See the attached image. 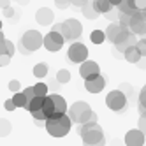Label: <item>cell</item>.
Instances as JSON below:
<instances>
[{
	"label": "cell",
	"mask_w": 146,
	"mask_h": 146,
	"mask_svg": "<svg viewBox=\"0 0 146 146\" xmlns=\"http://www.w3.org/2000/svg\"><path fill=\"white\" fill-rule=\"evenodd\" d=\"M5 39V35H4V32H2V30H0V40H4Z\"/></svg>",
	"instance_id": "obj_45"
},
{
	"label": "cell",
	"mask_w": 146,
	"mask_h": 146,
	"mask_svg": "<svg viewBox=\"0 0 146 146\" xmlns=\"http://www.w3.org/2000/svg\"><path fill=\"white\" fill-rule=\"evenodd\" d=\"M48 69H49L48 64H44V62H39V64L34 65V76L39 78V79H40V78H44V76L48 74Z\"/></svg>",
	"instance_id": "obj_21"
},
{
	"label": "cell",
	"mask_w": 146,
	"mask_h": 146,
	"mask_svg": "<svg viewBox=\"0 0 146 146\" xmlns=\"http://www.w3.org/2000/svg\"><path fill=\"white\" fill-rule=\"evenodd\" d=\"M64 42H65L64 35H62L60 32H56V30H51L48 35H44V42H42V46H44L48 51H51V53H56V51L62 49Z\"/></svg>",
	"instance_id": "obj_8"
},
{
	"label": "cell",
	"mask_w": 146,
	"mask_h": 146,
	"mask_svg": "<svg viewBox=\"0 0 146 146\" xmlns=\"http://www.w3.org/2000/svg\"><path fill=\"white\" fill-rule=\"evenodd\" d=\"M19 42H21V44L30 51V53H34V51H37L40 46H42L44 37L40 35V32H37V30H27Z\"/></svg>",
	"instance_id": "obj_7"
},
{
	"label": "cell",
	"mask_w": 146,
	"mask_h": 146,
	"mask_svg": "<svg viewBox=\"0 0 146 146\" xmlns=\"http://www.w3.org/2000/svg\"><path fill=\"white\" fill-rule=\"evenodd\" d=\"M109 2H111L113 5H116V7H118V5L121 4V0H109Z\"/></svg>",
	"instance_id": "obj_44"
},
{
	"label": "cell",
	"mask_w": 146,
	"mask_h": 146,
	"mask_svg": "<svg viewBox=\"0 0 146 146\" xmlns=\"http://www.w3.org/2000/svg\"><path fill=\"white\" fill-rule=\"evenodd\" d=\"M53 30L60 32L62 35H64V39H65V40H76L78 37H81L83 27H81V23L78 21V19L70 18V19H65L64 23L55 25V27H53Z\"/></svg>",
	"instance_id": "obj_4"
},
{
	"label": "cell",
	"mask_w": 146,
	"mask_h": 146,
	"mask_svg": "<svg viewBox=\"0 0 146 146\" xmlns=\"http://www.w3.org/2000/svg\"><path fill=\"white\" fill-rule=\"evenodd\" d=\"M83 2H86V0H83Z\"/></svg>",
	"instance_id": "obj_47"
},
{
	"label": "cell",
	"mask_w": 146,
	"mask_h": 146,
	"mask_svg": "<svg viewBox=\"0 0 146 146\" xmlns=\"http://www.w3.org/2000/svg\"><path fill=\"white\" fill-rule=\"evenodd\" d=\"M70 125H72V120L67 113H53L46 120V130L53 137H64V135L69 134Z\"/></svg>",
	"instance_id": "obj_1"
},
{
	"label": "cell",
	"mask_w": 146,
	"mask_h": 146,
	"mask_svg": "<svg viewBox=\"0 0 146 146\" xmlns=\"http://www.w3.org/2000/svg\"><path fill=\"white\" fill-rule=\"evenodd\" d=\"M40 109H42V113L46 114V120L55 113V104H53V99H51L49 95L44 97V104H42V108H40Z\"/></svg>",
	"instance_id": "obj_20"
},
{
	"label": "cell",
	"mask_w": 146,
	"mask_h": 146,
	"mask_svg": "<svg viewBox=\"0 0 146 146\" xmlns=\"http://www.w3.org/2000/svg\"><path fill=\"white\" fill-rule=\"evenodd\" d=\"M53 18H55V14H53V11H51L49 7H40L39 11L35 13L37 23H39V25H44V27L53 23Z\"/></svg>",
	"instance_id": "obj_14"
},
{
	"label": "cell",
	"mask_w": 146,
	"mask_h": 146,
	"mask_svg": "<svg viewBox=\"0 0 146 146\" xmlns=\"http://www.w3.org/2000/svg\"><path fill=\"white\" fill-rule=\"evenodd\" d=\"M18 49H19V51H21V53H23V55H30V51H28V49H27V48H25V46H23L21 42H19V44H18Z\"/></svg>",
	"instance_id": "obj_41"
},
{
	"label": "cell",
	"mask_w": 146,
	"mask_h": 146,
	"mask_svg": "<svg viewBox=\"0 0 146 146\" xmlns=\"http://www.w3.org/2000/svg\"><path fill=\"white\" fill-rule=\"evenodd\" d=\"M11 130H13V125L9 123L7 120H0V137H7L9 134H11Z\"/></svg>",
	"instance_id": "obj_26"
},
{
	"label": "cell",
	"mask_w": 146,
	"mask_h": 146,
	"mask_svg": "<svg viewBox=\"0 0 146 146\" xmlns=\"http://www.w3.org/2000/svg\"><path fill=\"white\" fill-rule=\"evenodd\" d=\"M56 81L60 83V85H65V83H69V81H70V72H69L67 69H60V70L56 72Z\"/></svg>",
	"instance_id": "obj_27"
},
{
	"label": "cell",
	"mask_w": 146,
	"mask_h": 146,
	"mask_svg": "<svg viewBox=\"0 0 146 146\" xmlns=\"http://www.w3.org/2000/svg\"><path fill=\"white\" fill-rule=\"evenodd\" d=\"M51 99H53V104H55V113H67V102L65 99L58 95V93H51L49 95Z\"/></svg>",
	"instance_id": "obj_17"
},
{
	"label": "cell",
	"mask_w": 146,
	"mask_h": 146,
	"mask_svg": "<svg viewBox=\"0 0 146 146\" xmlns=\"http://www.w3.org/2000/svg\"><path fill=\"white\" fill-rule=\"evenodd\" d=\"M129 28L137 35H144L146 34V11H137L135 14H132Z\"/></svg>",
	"instance_id": "obj_10"
},
{
	"label": "cell",
	"mask_w": 146,
	"mask_h": 146,
	"mask_svg": "<svg viewBox=\"0 0 146 146\" xmlns=\"http://www.w3.org/2000/svg\"><path fill=\"white\" fill-rule=\"evenodd\" d=\"M55 4L58 9H67L70 7V0H55Z\"/></svg>",
	"instance_id": "obj_35"
},
{
	"label": "cell",
	"mask_w": 146,
	"mask_h": 146,
	"mask_svg": "<svg viewBox=\"0 0 146 146\" xmlns=\"http://www.w3.org/2000/svg\"><path fill=\"white\" fill-rule=\"evenodd\" d=\"M120 25H123V27H129V25H130V14L120 13Z\"/></svg>",
	"instance_id": "obj_32"
},
{
	"label": "cell",
	"mask_w": 146,
	"mask_h": 146,
	"mask_svg": "<svg viewBox=\"0 0 146 146\" xmlns=\"http://www.w3.org/2000/svg\"><path fill=\"white\" fill-rule=\"evenodd\" d=\"M23 93H25V95H27V99H28V100H32V99L35 97V92H34V86H28V88H25V90H23Z\"/></svg>",
	"instance_id": "obj_36"
},
{
	"label": "cell",
	"mask_w": 146,
	"mask_h": 146,
	"mask_svg": "<svg viewBox=\"0 0 146 146\" xmlns=\"http://www.w3.org/2000/svg\"><path fill=\"white\" fill-rule=\"evenodd\" d=\"M69 116L74 123H88V121H97V114L92 111L88 106V102L85 100H78L69 108Z\"/></svg>",
	"instance_id": "obj_2"
},
{
	"label": "cell",
	"mask_w": 146,
	"mask_h": 146,
	"mask_svg": "<svg viewBox=\"0 0 146 146\" xmlns=\"http://www.w3.org/2000/svg\"><path fill=\"white\" fill-rule=\"evenodd\" d=\"M79 135L85 144H104V132L100 129V125L97 121H88V123H81Z\"/></svg>",
	"instance_id": "obj_3"
},
{
	"label": "cell",
	"mask_w": 146,
	"mask_h": 146,
	"mask_svg": "<svg viewBox=\"0 0 146 146\" xmlns=\"http://www.w3.org/2000/svg\"><path fill=\"white\" fill-rule=\"evenodd\" d=\"M139 104L146 108V85H144V88H143L141 93H139Z\"/></svg>",
	"instance_id": "obj_37"
},
{
	"label": "cell",
	"mask_w": 146,
	"mask_h": 146,
	"mask_svg": "<svg viewBox=\"0 0 146 146\" xmlns=\"http://www.w3.org/2000/svg\"><path fill=\"white\" fill-rule=\"evenodd\" d=\"M83 4H85V2H83V0H70V5H74V7H83Z\"/></svg>",
	"instance_id": "obj_40"
},
{
	"label": "cell",
	"mask_w": 146,
	"mask_h": 146,
	"mask_svg": "<svg viewBox=\"0 0 146 146\" xmlns=\"http://www.w3.org/2000/svg\"><path fill=\"white\" fill-rule=\"evenodd\" d=\"M19 88H21V85H19V81H18V79L9 81V90H11L13 93H14V92H19Z\"/></svg>",
	"instance_id": "obj_33"
},
{
	"label": "cell",
	"mask_w": 146,
	"mask_h": 146,
	"mask_svg": "<svg viewBox=\"0 0 146 146\" xmlns=\"http://www.w3.org/2000/svg\"><path fill=\"white\" fill-rule=\"evenodd\" d=\"M123 56H125V60H127L129 64H139V60L143 58V55L139 53L137 46H129L123 51Z\"/></svg>",
	"instance_id": "obj_15"
},
{
	"label": "cell",
	"mask_w": 146,
	"mask_h": 146,
	"mask_svg": "<svg viewBox=\"0 0 146 146\" xmlns=\"http://www.w3.org/2000/svg\"><path fill=\"white\" fill-rule=\"evenodd\" d=\"M4 14H5L7 18H11V16L14 14V11H13V9H11V7H7V9H4Z\"/></svg>",
	"instance_id": "obj_43"
},
{
	"label": "cell",
	"mask_w": 146,
	"mask_h": 146,
	"mask_svg": "<svg viewBox=\"0 0 146 146\" xmlns=\"http://www.w3.org/2000/svg\"><path fill=\"white\" fill-rule=\"evenodd\" d=\"M0 5H2V9L11 7V0H0Z\"/></svg>",
	"instance_id": "obj_42"
},
{
	"label": "cell",
	"mask_w": 146,
	"mask_h": 146,
	"mask_svg": "<svg viewBox=\"0 0 146 146\" xmlns=\"http://www.w3.org/2000/svg\"><path fill=\"white\" fill-rule=\"evenodd\" d=\"M144 139H146V135L143 134V130L139 127L132 129L125 134V144H129V146H141V144H144Z\"/></svg>",
	"instance_id": "obj_12"
},
{
	"label": "cell",
	"mask_w": 146,
	"mask_h": 146,
	"mask_svg": "<svg viewBox=\"0 0 146 146\" xmlns=\"http://www.w3.org/2000/svg\"><path fill=\"white\" fill-rule=\"evenodd\" d=\"M106 106L111 111H123L127 108V95L123 93V90H113L108 93L106 97Z\"/></svg>",
	"instance_id": "obj_6"
},
{
	"label": "cell",
	"mask_w": 146,
	"mask_h": 146,
	"mask_svg": "<svg viewBox=\"0 0 146 146\" xmlns=\"http://www.w3.org/2000/svg\"><path fill=\"white\" fill-rule=\"evenodd\" d=\"M42 104H44V97H40V95H35L32 100H28V102H27L25 109L32 113V111H37V109H40V108H42Z\"/></svg>",
	"instance_id": "obj_19"
},
{
	"label": "cell",
	"mask_w": 146,
	"mask_h": 146,
	"mask_svg": "<svg viewBox=\"0 0 146 146\" xmlns=\"http://www.w3.org/2000/svg\"><path fill=\"white\" fill-rule=\"evenodd\" d=\"M34 92H35V95L46 97L48 95V85H46V83H37V85L34 86Z\"/></svg>",
	"instance_id": "obj_28"
},
{
	"label": "cell",
	"mask_w": 146,
	"mask_h": 146,
	"mask_svg": "<svg viewBox=\"0 0 146 146\" xmlns=\"http://www.w3.org/2000/svg\"><path fill=\"white\" fill-rule=\"evenodd\" d=\"M100 74V69H99V64L97 62H92V60H85L81 62L79 65V76L83 79H92Z\"/></svg>",
	"instance_id": "obj_11"
},
{
	"label": "cell",
	"mask_w": 146,
	"mask_h": 146,
	"mask_svg": "<svg viewBox=\"0 0 146 146\" xmlns=\"http://www.w3.org/2000/svg\"><path fill=\"white\" fill-rule=\"evenodd\" d=\"M92 4H93V7H95V11H97L99 14H108L111 9L114 7L109 0H93Z\"/></svg>",
	"instance_id": "obj_16"
},
{
	"label": "cell",
	"mask_w": 146,
	"mask_h": 146,
	"mask_svg": "<svg viewBox=\"0 0 146 146\" xmlns=\"http://www.w3.org/2000/svg\"><path fill=\"white\" fill-rule=\"evenodd\" d=\"M137 127H139V129L143 130V134L146 135V116H141V118H139V125H137Z\"/></svg>",
	"instance_id": "obj_39"
},
{
	"label": "cell",
	"mask_w": 146,
	"mask_h": 146,
	"mask_svg": "<svg viewBox=\"0 0 146 146\" xmlns=\"http://www.w3.org/2000/svg\"><path fill=\"white\" fill-rule=\"evenodd\" d=\"M104 86H106V79H104L100 74L92 78V79H85V88L90 93H100L104 90Z\"/></svg>",
	"instance_id": "obj_13"
},
{
	"label": "cell",
	"mask_w": 146,
	"mask_h": 146,
	"mask_svg": "<svg viewBox=\"0 0 146 146\" xmlns=\"http://www.w3.org/2000/svg\"><path fill=\"white\" fill-rule=\"evenodd\" d=\"M90 40L93 44H102L104 40H106V32H102V30H93L90 34Z\"/></svg>",
	"instance_id": "obj_24"
},
{
	"label": "cell",
	"mask_w": 146,
	"mask_h": 146,
	"mask_svg": "<svg viewBox=\"0 0 146 146\" xmlns=\"http://www.w3.org/2000/svg\"><path fill=\"white\" fill-rule=\"evenodd\" d=\"M120 7V13H125V14H135V13H137V9H135L134 5H132V2H130V0H121V4L118 5Z\"/></svg>",
	"instance_id": "obj_22"
},
{
	"label": "cell",
	"mask_w": 146,
	"mask_h": 146,
	"mask_svg": "<svg viewBox=\"0 0 146 146\" xmlns=\"http://www.w3.org/2000/svg\"><path fill=\"white\" fill-rule=\"evenodd\" d=\"M0 30H2V21H0Z\"/></svg>",
	"instance_id": "obj_46"
},
{
	"label": "cell",
	"mask_w": 146,
	"mask_h": 146,
	"mask_svg": "<svg viewBox=\"0 0 146 146\" xmlns=\"http://www.w3.org/2000/svg\"><path fill=\"white\" fill-rule=\"evenodd\" d=\"M137 49H139V53L143 55V56H146V39H139L137 40Z\"/></svg>",
	"instance_id": "obj_31"
},
{
	"label": "cell",
	"mask_w": 146,
	"mask_h": 146,
	"mask_svg": "<svg viewBox=\"0 0 146 146\" xmlns=\"http://www.w3.org/2000/svg\"><path fill=\"white\" fill-rule=\"evenodd\" d=\"M67 56L72 64H81V62H85L88 58V48L83 42H74V44L69 46Z\"/></svg>",
	"instance_id": "obj_9"
},
{
	"label": "cell",
	"mask_w": 146,
	"mask_h": 146,
	"mask_svg": "<svg viewBox=\"0 0 146 146\" xmlns=\"http://www.w3.org/2000/svg\"><path fill=\"white\" fill-rule=\"evenodd\" d=\"M135 44H137V42H135V34L130 32V35L127 37V40H123L121 44H116V49H118V51H125L129 46H135Z\"/></svg>",
	"instance_id": "obj_25"
},
{
	"label": "cell",
	"mask_w": 146,
	"mask_h": 146,
	"mask_svg": "<svg viewBox=\"0 0 146 146\" xmlns=\"http://www.w3.org/2000/svg\"><path fill=\"white\" fill-rule=\"evenodd\" d=\"M130 2L137 11H146V0H130Z\"/></svg>",
	"instance_id": "obj_30"
},
{
	"label": "cell",
	"mask_w": 146,
	"mask_h": 146,
	"mask_svg": "<svg viewBox=\"0 0 146 146\" xmlns=\"http://www.w3.org/2000/svg\"><path fill=\"white\" fill-rule=\"evenodd\" d=\"M13 102L16 104V108H25V106H27V102H28V99H27V95H25L23 92H14Z\"/></svg>",
	"instance_id": "obj_23"
},
{
	"label": "cell",
	"mask_w": 146,
	"mask_h": 146,
	"mask_svg": "<svg viewBox=\"0 0 146 146\" xmlns=\"http://www.w3.org/2000/svg\"><path fill=\"white\" fill-rule=\"evenodd\" d=\"M30 114H32V116H34V120H35V121H46V114L42 113V109H37V111H32V113H30Z\"/></svg>",
	"instance_id": "obj_29"
},
{
	"label": "cell",
	"mask_w": 146,
	"mask_h": 146,
	"mask_svg": "<svg viewBox=\"0 0 146 146\" xmlns=\"http://www.w3.org/2000/svg\"><path fill=\"white\" fill-rule=\"evenodd\" d=\"M11 55H7V53H4V55H0V67H5V65H9V62H11Z\"/></svg>",
	"instance_id": "obj_34"
},
{
	"label": "cell",
	"mask_w": 146,
	"mask_h": 146,
	"mask_svg": "<svg viewBox=\"0 0 146 146\" xmlns=\"http://www.w3.org/2000/svg\"><path fill=\"white\" fill-rule=\"evenodd\" d=\"M4 108H5V111H14V109H16V104L13 102V99H9V100H5Z\"/></svg>",
	"instance_id": "obj_38"
},
{
	"label": "cell",
	"mask_w": 146,
	"mask_h": 146,
	"mask_svg": "<svg viewBox=\"0 0 146 146\" xmlns=\"http://www.w3.org/2000/svg\"><path fill=\"white\" fill-rule=\"evenodd\" d=\"M132 30L129 27H123L120 23H111L106 30V39H109L111 42L116 46V44H121L123 40H127V37L130 35Z\"/></svg>",
	"instance_id": "obj_5"
},
{
	"label": "cell",
	"mask_w": 146,
	"mask_h": 146,
	"mask_svg": "<svg viewBox=\"0 0 146 146\" xmlns=\"http://www.w3.org/2000/svg\"><path fill=\"white\" fill-rule=\"evenodd\" d=\"M81 11H83V14H85V18H88V19H95L99 16V13L95 11V7H93V4L90 2V0H86V2L83 4Z\"/></svg>",
	"instance_id": "obj_18"
}]
</instances>
